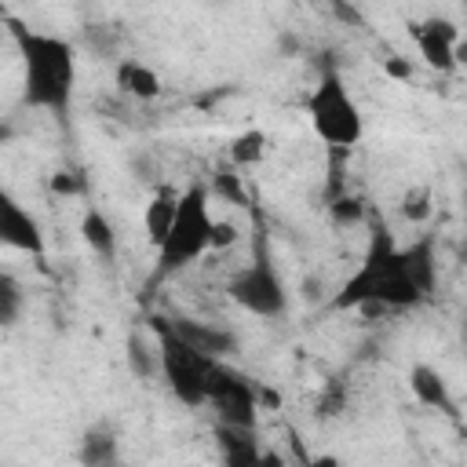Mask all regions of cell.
I'll return each mask as SVG.
<instances>
[{
	"label": "cell",
	"mask_w": 467,
	"mask_h": 467,
	"mask_svg": "<svg viewBox=\"0 0 467 467\" xmlns=\"http://www.w3.org/2000/svg\"><path fill=\"white\" fill-rule=\"evenodd\" d=\"M212 212H208V186L204 182H190L186 190H179V204H175V219L168 226V234L161 237L157 252V266L153 277H175L179 270L193 266L204 252H212Z\"/></svg>",
	"instance_id": "3"
},
{
	"label": "cell",
	"mask_w": 467,
	"mask_h": 467,
	"mask_svg": "<svg viewBox=\"0 0 467 467\" xmlns=\"http://www.w3.org/2000/svg\"><path fill=\"white\" fill-rule=\"evenodd\" d=\"M401 259H405L409 277L420 285V292H423V296H431V288H434V270H438V263H434V244L423 237V241H416V244L401 248Z\"/></svg>",
	"instance_id": "15"
},
{
	"label": "cell",
	"mask_w": 467,
	"mask_h": 467,
	"mask_svg": "<svg viewBox=\"0 0 467 467\" xmlns=\"http://www.w3.org/2000/svg\"><path fill=\"white\" fill-rule=\"evenodd\" d=\"M128 365H131L135 376L150 379V376L157 372V343L150 347L142 332H131V336H128Z\"/></svg>",
	"instance_id": "18"
},
{
	"label": "cell",
	"mask_w": 467,
	"mask_h": 467,
	"mask_svg": "<svg viewBox=\"0 0 467 467\" xmlns=\"http://www.w3.org/2000/svg\"><path fill=\"white\" fill-rule=\"evenodd\" d=\"M306 117H310L317 139L328 142L332 150H354L361 142V135H365L361 109L350 99V91L339 80V73H325L314 84V91L306 99Z\"/></svg>",
	"instance_id": "5"
},
{
	"label": "cell",
	"mask_w": 467,
	"mask_h": 467,
	"mask_svg": "<svg viewBox=\"0 0 467 467\" xmlns=\"http://www.w3.org/2000/svg\"><path fill=\"white\" fill-rule=\"evenodd\" d=\"M219 445H223V456H226L230 463H259V460H263V452L255 449L252 431H244V427H226V423H219Z\"/></svg>",
	"instance_id": "17"
},
{
	"label": "cell",
	"mask_w": 467,
	"mask_h": 467,
	"mask_svg": "<svg viewBox=\"0 0 467 467\" xmlns=\"http://www.w3.org/2000/svg\"><path fill=\"white\" fill-rule=\"evenodd\" d=\"M328 212H332L336 223L350 226V223H361V219H365V201L354 197V193H339V197L328 204Z\"/></svg>",
	"instance_id": "23"
},
{
	"label": "cell",
	"mask_w": 467,
	"mask_h": 467,
	"mask_svg": "<svg viewBox=\"0 0 467 467\" xmlns=\"http://www.w3.org/2000/svg\"><path fill=\"white\" fill-rule=\"evenodd\" d=\"M204 405H212L215 420L226 423V427H244V431H255V420H259V394L255 387L234 372L230 365L215 361L212 372H208V398Z\"/></svg>",
	"instance_id": "7"
},
{
	"label": "cell",
	"mask_w": 467,
	"mask_h": 467,
	"mask_svg": "<svg viewBox=\"0 0 467 467\" xmlns=\"http://www.w3.org/2000/svg\"><path fill=\"white\" fill-rule=\"evenodd\" d=\"M22 310V285L0 270V325H11Z\"/></svg>",
	"instance_id": "21"
},
{
	"label": "cell",
	"mask_w": 467,
	"mask_h": 467,
	"mask_svg": "<svg viewBox=\"0 0 467 467\" xmlns=\"http://www.w3.org/2000/svg\"><path fill=\"white\" fill-rule=\"evenodd\" d=\"M383 69H387V77H394V80H412V62L409 58H387L383 62Z\"/></svg>",
	"instance_id": "25"
},
{
	"label": "cell",
	"mask_w": 467,
	"mask_h": 467,
	"mask_svg": "<svg viewBox=\"0 0 467 467\" xmlns=\"http://www.w3.org/2000/svg\"><path fill=\"white\" fill-rule=\"evenodd\" d=\"M266 146H270L266 131L248 128V131H241V135H234V139H230L226 157H230V164H234V168H255V164L266 157Z\"/></svg>",
	"instance_id": "16"
},
{
	"label": "cell",
	"mask_w": 467,
	"mask_h": 467,
	"mask_svg": "<svg viewBox=\"0 0 467 467\" xmlns=\"http://www.w3.org/2000/svg\"><path fill=\"white\" fill-rule=\"evenodd\" d=\"M431 204H434L431 186H412V190H405V197H401V215H405L409 223H423V219H431Z\"/></svg>",
	"instance_id": "20"
},
{
	"label": "cell",
	"mask_w": 467,
	"mask_h": 467,
	"mask_svg": "<svg viewBox=\"0 0 467 467\" xmlns=\"http://www.w3.org/2000/svg\"><path fill=\"white\" fill-rule=\"evenodd\" d=\"M412 40H416V51L420 58L438 69V73H452L460 62H463V44H460V26L452 18H423V22H412Z\"/></svg>",
	"instance_id": "8"
},
{
	"label": "cell",
	"mask_w": 467,
	"mask_h": 467,
	"mask_svg": "<svg viewBox=\"0 0 467 467\" xmlns=\"http://www.w3.org/2000/svg\"><path fill=\"white\" fill-rule=\"evenodd\" d=\"M175 204H179V190H175V186H161V190L150 197V204H146V212H142V234H146L150 248H157L161 237L168 234V226H171V219H175Z\"/></svg>",
	"instance_id": "13"
},
{
	"label": "cell",
	"mask_w": 467,
	"mask_h": 467,
	"mask_svg": "<svg viewBox=\"0 0 467 467\" xmlns=\"http://www.w3.org/2000/svg\"><path fill=\"white\" fill-rule=\"evenodd\" d=\"M80 460L84 463H113L117 460V438L106 431H88L80 441Z\"/></svg>",
	"instance_id": "19"
},
{
	"label": "cell",
	"mask_w": 467,
	"mask_h": 467,
	"mask_svg": "<svg viewBox=\"0 0 467 467\" xmlns=\"http://www.w3.org/2000/svg\"><path fill=\"white\" fill-rule=\"evenodd\" d=\"M168 325H171L190 347H197V350L208 354V358H226V354L237 350V336H234L230 328H223V325L197 321V317H168Z\"/></svg>",
	"instance_id": "10"
},
{
	"label": "cell",
	"mask_w": 467,
	"mask_h": 467,
	"mask_svg": "<svg viewBox=\"0 0 467 467\" xmlns=\"http://www.w3.org/2000/svg\"><path fill=\"white\" fill-rule=\"evenodd\" d=\"M11 36L22 58V95L33 109L66 113L77 84V51L66 36L11 22Z\"/></svg>",
	"instance_id": "2"
},
{
	"label": "cell",
	"mask_w": 467,
	"mask_h": 467,
	"mask_svg": "<svg viewBox=\"0 0 467 467\" xmlns=\"http://www.w3.org/2000/svg\"><path fill=\"white\" fill-rule=\"evenodd\" d=\"M409 390H412V398H416L420 405H427V409L456 412V401H452V394H449V383H445V376H441L434 365L416 361V365L409 368Z\"/></svg>",
	"instance_id": "12"
},
{
	"label": "cell",
	"mask_w": 467,
	"mask_h": 467,
	"mask_svg": "<svg viewBox=\"0 0 467 467\" xmlns=\"http://www.w3.org/2000/svg\"><path fill=\"white\" fill-rule=\"evenodd\" d=\"M423 299L427 296L409 277L401 248L394 244V234L383 223H376L368 234V248H365L361 266L332 296V306H339V310H350V306H416Z\"/></svg>",
	"instance_id": "1"
},
{
	"label": "cell",
	"mask_w": 467,
	"mask_h": 467,
	"mask_svg": "<svg viewBox=\"0 0 467 467\" xmlns=\"http://www.w3.org/2000/svg\"><path fill=\"white\" fill-rule=\"evenodd\" d=\"M0 248L26 252V255H44L47 248L36 215H29L4 182H0Z\"/></svg>",
	"instance_id": "9"
},
{
	"label": "cell",
	"mask_w": 467,
	"mask_h": 467,
	"mask_svg": "<svg viewBox=\"0 0 467 467\" xmlns=\"http://www.w3.org/2000/svg\"><path fill=\"white\" fill-rule=\"evenodd\" d=\"M113 80H117V91H120V95L139 99V102H153V99H161V91H164L157 69H150V66L139 62V58H120L117 69H113Z\"/></svg>",
	"instance_id": "11"
},
{
	"label": "cell",
	"mask_w": 467,
	"mask_h": 467,
	"mask_svg": "<svg viewBox=\"0 0 467 467\" xmlns=\"http://www.w3.org/2000/svg\"><path fill=\"white\" fill-rule=\"evenodd\" d=\"M230 244H237V226L226 223V219H215V226H212V252H223Z\"/></svg>",
	"instance_id": "24"
},
{
	"label": "cell",
	"mask_w": 467,
	"mask_h": 467,
	"mask_svg": "<svg viewBox=\"0 0 467 467\" xmlns=\"http://www.w3.org/2000/svg\"><path fill=\"white\" fill-rule=\"evenodd\" d=\"M80 241L95 252V255H102V259H109L113 252H117V234H113V223L99 212V208H88L84 215H80Z\"/></svg>",
	"instance_id": "14"
},
{
	"label": "cell",
	"mask_w": 467,
	"mask_h": 467,
	"mask_svg": "<svg viewBox=\"0 0 467 467\" xmlns=\"http://www.w3.org/2000/svg\"><path fill=\"white\" fill-rule=\"evenodd\" d=\"M212 190L223 197V201H230V204H248V190L241 186V175L237 171H215L212 175Z\"/></svg>",
	"instance_id": "22"
},
{
	"label": "cell",
	"mask_w": 467,
	"mask_h": 467,
	"mask_svg": "<svg viewBox=\"0 0 467 467\" xmlns=\"http://www.w3.org/2000/svg\"><path fill=\"white\" fill-rule=\"evenodd\" d=\"M230 299L237 306H244L248 314H259V317L285 314L288 292H285V281L277 277V270H274V263H270L266 252H259L248 266H241L230 277Z\"/></svg>",
	"instance_id": "6"
},
{
	"label": "cell",
	"mask_w": 467,
	"mask_h": 467,
	"mask_svg": "<svg viewBox=\"0 0 467 467\" xmlns=\"http://www.w3.org/2000/svg\"><path fill=\"white\" fill-rule=\"evenodd\" d=\"M51 190H55V193H77L80 182H77L69 171H55V175H51Z\"/></svg>",
	"instance_id": "26"
},
{
	"label": "cell",
	"mask_w": 467,
	"mask_h": 467,
	"mask_svg": "<svg viewBox=\"0 0 467 467\" xmlns=\"http://www.w3.org/2000/svg\"><path fill=\"white\" fill-rule=\"evenodd\" d=\"M153 328V339H157V376L168 383V390L190 405V409H201L204 398H208V372L215 361L223 358H208L201 354L197 347H190L171 325L168 317H153L150 321Z\"/></svg>",
	"instance_id": "4"
}]
</instances>
